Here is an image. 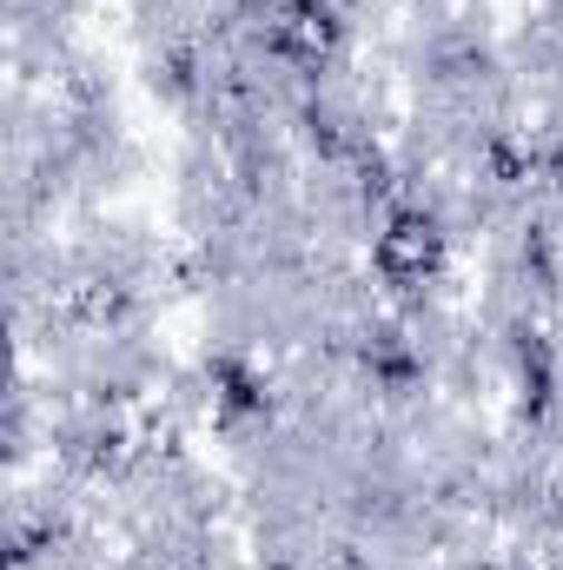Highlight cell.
<instances>
[{"mask_svg": "<svg viewBox=\"0 0 563 570\" xmlns=\"http://www.w3.org/2000/svg\"><path fill=\"white\" fill-rule=\"evenodd\" d=\"M557 179H563V159H557Z\"/></svg>", "mask_w": 563, "mask_h": 570, "instance_id": "7a4b0ae2", "label": "cell"}, {"mask_svg": "<svg viewBox=\"0 0 563 570\" xmlns=\"http://www.w3.org/2000/svg\"><path fill=\"white\" fill-rule=\"evenodd\" d=\"M437 259H444V233H437L431 213H398L385 226V239H378V266L405 285H418L424 273H437Z\"/></svg>", "mask_w": 563, "mask_h": 570, "instance_id": "6da1fadb", "label": "cell"}]
</instances>
